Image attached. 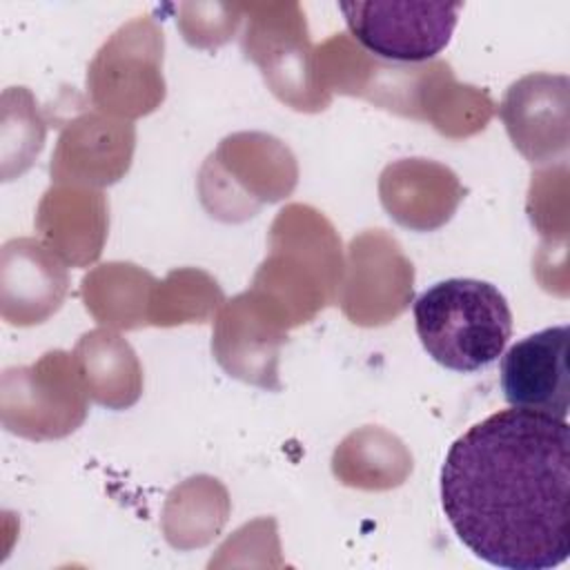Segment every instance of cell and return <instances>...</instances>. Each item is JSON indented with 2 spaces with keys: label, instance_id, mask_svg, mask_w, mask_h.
<instances>
[{
  "label": "cell",
  "instance_id": "cell-9",
  "mask_svg": "<svg viewBox=\"0 0 570 570\" xmlns=\"http://www.w3.org/2000/svg\"><path fill=\"white\" fill-rule=\"evenodd\" d=\"M283 343V323L265 318L254 294L234 298L220 314L214 332V354L234 376L278 390L276 361Z\"/></svg>",
  "mask_w": 570,
  "mask_h": 570
},
{
  "label": "cell",
  "instance_id": "cell-8",
  "mask_svg": "<svg viewBox=\"0 0 570 570\" xmlns=\"http://www.w3.org/2000/svg\"><path fill=\"white\" fill-rule=\"evenodd\" d=\"M412 296V265L399 245L381 232H367L352 243V278L343 296L345 314L361 325L394 318Z\"/></svg>",
  "mask_w": 570,
  "mask_h": 570
},
{
  "label": "cell",
  "instance_id": "cell-10",
  "mask_svg": "<svg viewBox=\"0 0 570 570\" xmlns=\"http://www.w3.org/2000/svg\"><path fill=\"white\" fill-rule=\"evenodd\" d=\"M566 107L568 78L532 73L508 89L501 118L514 147L532 163H541L566 149Z\"/></svg>",
  "mask_w": 570,
  "mask_h": 570
},
{
  "label": "cell",
  "instance_id": "cell-15",
  "mask_svg": "<svg viewBox=\"0 0 570 570\" xmlns=\"http://www.w3.org/2000/svg\"><path fill=\"white\" fill-rule=\"evenodd\" d=\"M240 18L243 4L187 2L180 4L178 24L189 45L212 47L225 42L234 33Z\"/></svg>",
  "mask_w": 570,
  "mask_h": 570
},
{
  "label": "cell",
  "instance_id": "cell-7",
  "mask_svg": "<svg viewBox=\"0 0 570 570\" xmlns=\"http://www.w3.org/2000/svg\"><path fill=\"white\" fill-rule=\"evenodd\" d=\"M501 390L512 407L568 416V325L539 330L514 343L501 358Z\"/></svg>",
  "mask_w": 570,
  "mask_h": 570
},
{
  "label": "cell",
  "instance_id": "cell-12",
  "mask_svg": "<svg viewBox=\"0 0 570 570\" xmlns=\"http://www.w3.org/2000/svg\"><path fill=\"white\" fill-rule=\"evenodd\" d=\"M461 198L454 174L425 160L390 165L381 176V200L390 216L412 229H434L445 223Z\"/></svg>",
  "mask_w": 570,
  "mask_h": 570
},
{
  "label": "cell",
  "instance_id": "cell-6",
  "mask_svg": "<svg viewBox=\"0 0 570 570\" xmlns=\"http://www.w3.org/2000/svg\"><path fill=\"white\" fill-rule=\"evenodd\" d=\"M85 407L78 376L62 352H49L31 367L4 372V425L22 436H65L85 419Z\"/></svg>",
  "mask_w": 570,
  "mask_h": 570
},
{
  "label": "cell",
  "instance_id": "cell-4",
  "mask_svg": "<svg viewBox=\"0 0 570 570\" xmlns=\"http://www.w3.org/2000/svg\"><path fill=\"white\" fill-rule=\"evenodd\" d=\"M163 33L151 16L120 27L89 67V89L98 105L140 116L163 100Z\"/></svg>",
  "mask_w": 570,
  "mask_h": 570
},
{
  "label": "cell",
  "instance_id": "cell-5",
  "mask_svg": "<svg viewBox=\"0 0 570 570\" xmlns=\"http://www.w3.org/2000/svg\"><path fill=\"white\" fill-rule=\"evenodd\" d=\"M247 29L243 51L263 67L274 91L296 109H323L312 96V51L305 13L296 2L243 4Z\"/></svg>",
  "mask_w": 570,
  "mask_h": 570
},
{
  "label": "cell",
  "instance_id": "cell-11",
  "mask_svg": "<svg viewBox=\"0 0 570 570\" xmlns=\"http://www.w3.org/2000/svg\"><path fill=\"white\" fill-rule=\"evenodd\" d=\"M67 292V274L60 263L36 240L20 238L2 252V305L4 318L31 325L53 314Z\"/></svg>",
  "mask_w": 570,
  "mask_h": 570
},
{
  "label": "cell",
  "instance_id": "cell-1",
  "mask_svg": "<svg viewBox=\"0 0 570 570\" xmlns=\"http://www.w3.org/2000/svg\"><path fill=\"white\" fill-rule=\"evenodd\" d=\"M570 428L510 407L468 428L441 468V505L459 541L505 570H548L568 559Z\"/></svg>",
  "mask_w": 570,
  "mask_h": 570
},
{
  "label": "cell",
  "instance_id": "cell-13",
  "mask_svg": "<svg viewBox=\"0 0 570 570\" xmlns=\"http://www.w3.org/2000/svg\"><path fill=\"white\" fill-rule=\"evenodd\" d=\"M131 147V127H118L116 122L85 116L62 134L51 174H80L96 183H111L127 171Z\"/></svg>",
  "mask_w": 570,
  "mask_h": 570
},
{
  "label": "cell",
  "instance_id": "cell-14",
  "mask_svg": "<svg viewBox=\"0 0 570 570\" xmlns=\"http://www.w3.org/2000/svg\"><path fill=\"white\" fill-rule=\"evenodd\" d=\"M89 394L109 407H127L140 394V367L131 347L116 334L96 330L76 347Z\"/></svg>",
  "mask_w": 570,
  "mask_h": 570
},
{
  "label": "cell",
  "instance_id": "cell-3",
  "mask_svg": "<svg viewBox=\"0 0 570 570\" xmlns=\"http://www.w3.org/2000/svg\"><path fill=\"white\" fill-rule=\"evenodd\" d=\"M352 38L379 60L425 62L450 42L461 2L374 0L338 4Z\"/></svg>",
  "mask_w": 570,
  "mask_h": 570
},
{
  "label": "cell",
  "instance_id": "cell-2",
  "mask_svg": "<svg viewBox=\"0 0 570 570\" xmlns=\"http://www.w3.org/2000/svg\"><path fill=\"white\" fill-rule=\"evenodd\" d=\"M414 327L423 350L439 365L476 372L503 354L512 334V312L492 283L448 278L416 298Z\"/></svg>",
  "mask_w": 570,
  "mask_h": 570
}]
</instances>
